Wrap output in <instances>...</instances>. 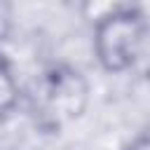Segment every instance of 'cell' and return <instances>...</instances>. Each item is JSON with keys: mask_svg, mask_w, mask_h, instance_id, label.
<instances>
[{"mask_svg": "<svg viewBox=\"0 0 150 150\" xmlns=\"http://www.w3.org/2000/svg\"><path fill=\"white\" fill-rule=\"evenodd\" d=\"M145 42V19L134 7L110 9L94 23V54L105 73L129 70Z\"/></svg>", "mask_w": 150, "mask_h": 150, "instance_id": "6da1fadb", "label": "cell"}, {"mask_svg": "<svg viewBox=\"0 0 150 150\" xmlns=\"http://www.w3.org/2000/svg\"><path fill=\"white\" fill-rule=\"evenodd\" d=\"M89 103V82L84 75L66 63L52 66L40 82V105L56 124L77 120Z\"/></svg>", "mask_w": 150, "mask_h": 150, "instance_id": "7a4b0ae2", "label": "cell"}, {"mask_svg": "<svg viewBox=\"0 0 150 150\" xmlns=\"http://www.w3.org/2000/svg\"><path fill=\"white\" fill-rule=\"evenodd\" d=\"M19 98H21L19 80L14 75V68H12L9 59L0 52V120L7 117L16 108Z\"/></svg>", "mask_w": 150, "mask_h": 150, "instance_id": "3957f363", "label": "cell"}, {"mask_svg": "<svg viewBox=\"0 0 150 150\" xmlns=\"http://www.w3.org/2000/svg\"><path fill=\"white\" fill-rule=\"evenodd\" d=\"M124 150H150V134H143V136H136Z\"/></svg>", "mask_w": 150, "mask_h": 150, "instance_id": "277c9868", "label": "cell"}]
</instances>
